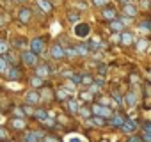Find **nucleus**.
Here are the masks:
<instances>
[{
    "label": "nucleus",
    "instance_id": "obj_1",
    "mask_svg": "<svg viewBox=\"0 0 151 142\" xmlns=\"http://www.w3.org/2000/svg\"><path fill=\"white\" fill-rule=\"evenodd\" d=\"M89 32H91V29H89L87 23H78L75 27V36H78V37H87Z\"/></svg>",
    "mask_w": 151,
    "mask_h": 142
},
{
    "label": "nucleus",
    "instance_id": "obj_2",
    "mask_svg": "<svg viewBox=\"0 0 151 142\" xmlns=\"http://www.w3.org/2000/svg\"><path fill=\"white\" fill-rule=\"evenodd\" d=\"M6 77H7V80H18V78H22V71H20V67H18V66L7 67Z\"/></svg>",
    "mask_w": 151,
    "mask_h": 142
},
{
    "label": "nucleus",
    "instance_id": "obj_3",
    "mask_svg": "<svg viewBox=\"0 0 151 142\" xmlns=\"http://www.w3.org/2000/svg\"><path fill=\"white\" fill-rule=\"evenodd\" d=\"M43 48H45V43H43V39H41V37L32 39V43H30V52H34L36 55H39V53L43 52Z\"/></svg>",
    "mask_w": 151,
    "mask_h": 142
},
{
    "label": "nucleus",
    "instance_id": "obj_4",
    "mask_svg": "<svg viewBox=\"0 0 151 142\" xmlns=\"http://www.w3.org/2000/svg\"><path fill=\"white\" fill-rule=\"evenodd\" d=\"M93 112H94L96 115H100V117H109V115H112V110H110L109 107H103V105H94V107H93Z\"/></svg>",
    "mask_w": 151,
    "mask_h": 142
},
{
    "label": "nucleus",
    "instance_id": "obj_5",
    "mask_svg": "<svg viewBox=\"0 0 151 142\" xmlns=\"http://www.w3.org/2000/svg\"><path fill=\"white\" fill-rule=\"evenodd\" d=\"M50 53H52V57H53L55 60H60V59H64V57H66V55H64V48H62L60 44H53Z\"/></svg>",
    "mask_w": 151,
    "mask_h": 142
},
{
    "label": "nucleus",
    "instance_id": "obj_6",
    "mask_svg": "<svg viewBox=\"0 0 151 142\" xmlns=\"http://www.w3.org/2000/svg\"><path fill=\"white\" fill-rule=\"evenodd\" d=\"M22 57H23V62L27 66H36V62H37V55L34 52H25Z\"/></svg>",
    "mask_w": 151,
    "mask_h": 142
},
{
    "label": "nucleus",
    "instance_id": "obj_7",
    "mask_svg": "<svg viewBox=\"0 0 151 142\" xmlns=\"http://www.w3.org/2000/svg\"><path fill=\"white\" fill-rule=\"evenodd\" d=\"M39 100H41V96H39L36 91H30V93L25 94V101H27L29 105H36V103H39Z\"/></svg>",
    "mask_w": 151,
    "mask_h": 142
},
{
    "label": "nucleus",
    "instance_id": "obj_8",
    "mask_svg": "<svg viewBox=\"0 0 151 142\" xmlns=\"http://www.w3.org/2000/svg\"><path fill=\"white\" fill-rule=\"evenodd\" d=\"M30 16H32V13H30V9H27V7H22V9L18 11V18H20L22 23H27V22L30 20Z\"/></svg>",
    "mask_w": 151,
    "mask_h": 142
},
{
    "label": "nucleus",
    "instance_id": "obj_9",
    "mask_svg": "<svg viewBox=\"0 0 151 142\" xmlns=\"http://www.w3.org/2000/svg\"><path fill=\"white\" fill-rule=\"evenodd\" d=\"M41 137H43L41 131H27L25 133V142H39Z\"/></svg>",
    "mask_w": 151,
    "mask_h": 142
},
{
    "label": "nucleus",
    "instance_id": "obj_10",
    "mask_svg": "<svg viewBox=\"0 0 151 142\" xmlns=\"http://www.w3.org/2000/svg\"><path fill=\"white\" fill-rule=\"evenodd\" d=\"M48 73H50V67H48L46 64H39V66L36 67V77H39V78H45Z\"/></svg>",
    "mask_w": 151,
    "mask_h": 142
},
{
    "label": "nucleus",
    "instance_id": "obj_11",
    "mask_svg": "<svg viewBox=\"0 0 151 142\" xmlns=\"http://www.w3.org/2000/svg\"><path fill=\"white\" fill-rule=\"evenodd\" d=\"M101 14H103L105 20H116V16H117L114 7H103V13H101Z\"/></svg>",
    "mask_w": 151,
    "mask_h": 142
},
{
    "label": "nucleus",
    "instance_id": "obj_12",
    "mask_svg": "<svg viewBox=\"0 0 151 142\" xmlns=\"http://www.w3.org/2000/svg\"><path fill=\"white\" fill-rule=\"evenodd\" d=\"M32 115H34L36 119H39V121H45V119L48 117V112H46V110H43V108H37V110H34V112H32Z\"/></svg>",
    "mask_w": 151,
    "mask_h": 142
},
{
    "label": "nucleus",
    "instance_id": "obj_13",
    "mask_svg": "<svg viewBox=\"0 0 151 142\" xmlns=\"http://www.w3.org/2000/svg\"><path fill=\"white\" fill-rule=\"evenodd\" d=\"M124 13L132 18V16H135V14H137V7H135V6H132V4H124Z\"/></svg>",
    "mask_w": 151,
    "mask_h": 142
},
{
    "label": "nucleus",
    "instance_id": "obj_14",
    "mask_svg": "<svg viewBox=\"0 0 151 142\" xmlns=\"http://www.w3.org/2000/svg\"><path fill=\"white\" fill-rule=\"evenodd\" d=\"M57 100H60V101L69 100V91H68V89H59V91H57Z\"/></svg>",
    "mask_w": 151,
    "mask_h": 142
},
{
    "label": "nucleus",
    "instance_id": "obj_15",
    "mask_svg": "<svg viewBox=\"0 0 151 142\" xmlns=\"http://www.w3.org/2000/svg\"><path fill=\"white\" fill-rule=\"evenodd\" d=\"M11 126H13L14 130H23V128H25V121H23V119H13V121H11Z\"/></svg>",
    "mask_w": 151,
    "mask_h": 142
},
{
    "label": "nucleus",
    "instance_id": "obj_16",
    "mask_svg": "<svg viewBox=\"0 0 151 142\" xmlns=\"http://www.w3.org/2000/svg\"><path fill=\"white\" fill-rule=\"evenodd\" d=\"M37 4H39V7H41L45 13H50V11H52V4L48 2V0H37Z\"/></svg>",
    "mask_w": 151,
    "mask_h": 142
},
{
    "label": "nucleus",
    "instance_id": "obj_17",
    "mask_svg": "<svg viewBox=\"0 0 151 142\" xmlns=\"http://www.w3.org/2000/svg\"><path fill=\"white\" fill-rule=\"evenodd\" d=\"M75 50H77V55H84V57L89 53V46H86V44H78Z\"/></svg>",
    "mask_w": 151,
    "mask_h": 142
},
{
    "label": "nucleus",
    "instance_id": "obj_18",
    "mask_svg": "<svg viewBox=\"0 0 151 142\" xmlns=\"http://www.w3.org/2000/svg\"><path fill=\"white\" fill-rule=\"evenodd\" d=\"M124 103H126L128 107H133V105H135V94H133V93H128L126 98H124Z\"/></svg>",
    "mask_w": 151,
    "mask_h": 142
},
{
    "label": "nucleus",
    "instance_id": "obj_19",
    "mask_svg": "<svg viewBox=\"0 0 151 142\" xmlns=\"http://www.w3.org/2000/svg\"><path fill=\"white\" fill-rule=\"evenodd\" d=\"M121 128H123L124 131H130V133H132V131L135 130V124H133L132 121H124V123L121 124Z\"/></svg>",
    "mask_w": 151,
    "mask_h": 142
},
{
    "label": "nucleus",
    "instance_id": "obj_20",
    "mask_svg": "<svg viewBox=\"0 0 151 142\" xmlns=\"http://www.w3.org/2000/svg\"><path fill=\"white\" fill-rule=\"evenodd\" d=\"M7 60H6V57L2 55V57H0V73H6V71H7Z\"/></svg>",
    "mask_w": 151,
    "mask_h": 142
},
{
    "label": "nucleus",
    "instance_id": "obj_21",
    "mask_svg": "<svg viewBox=\"0 0 151 142\" xmlns=\"http://www.w3.org/2000/svg\"><path fill=\"white\" fill-rule=\"evenodd\" d=\"M68 108H69V112H78V105H77V101H75V100H69L68 101Z\"/></svg>",
    "mask_w": 151,
    "mask_h": 142
},
{
    "label": "nucleus",
    "instance_id": "obj_22",
    "mask_svg": "<svg viewBox=\"0 0 151 142\" xmlns=\"http://www.w3.org/2000/svg\"><path fill=\"white\" fill-rule=\"evenodd\" d=\"M123 123H124V119H123L121 115H114V117H112V121H110V124H112V126H121Z\"/></svg>",
    "mask_w": 151,
    "mask_h": 142
},
{
    "label": "nucleus",
    "instance_id": "obj_23",
    "mask_svg": "<svg viewBox=\"0 0 151 142\" xmlns=\"http://www.w3.org/2000/svg\"><path fill=\"white\" fill-rule=\"evenodd\" d=\"M9 50V43L7 41H0V55H6Z\"/></svg>",
    "mask_w": 151,
    "mask_h": 142
},
{
    "label": "nucleus",
    "instance_id": "obj_24",
    "mask_svg": "<svg viewBox=\"0 0 151 142\" xmlns=\"http://www.w3.org/2000/svg\"><path fill=\"white\" fill-rule=\"evenodd\" d=\"M132 39H133V37H132V34H130V32H128V34L124 32V34L121 36V43H123V44H130V43H132Z\"/></svg>",
    "mask_w": 151,
    "mask_h": 142
},
{
    "label": "nucleus",
    "instance_id": "obj_25",
    "mask_svg": "<svg viewBox=\"0 0 151 142\" xmlns=\"http://www.w3.org/2000/svg\"><path fill=\"white\" fill-rule=\"evenodd\" d=\"M93 124H96V126H103L105 124V121H103V117H100V115H96V117H93V121H91Z\"/></svg>",
    "mask_w": 151,
    "mask_h": 142
},
{
    "label": "nucleus",
    "instance_id": "obj_26",
    "mask_svg": "<svg viewBox=\"0 0 151 142\" xmlns=\"http://www.w3.org/2000/svg\"><path fill=\"white\" fill-rule=\"evenodd\" d=\"M110 29H112V30H116V32H119V30L123 29V23H119V22H114V20H112V25H110Z\"/></svg>",
    "mask_w": 151,
    "mask_h": 142
},
{
    "label": "nucleus",
    "instance_id": "obj_27",
    "mask_svg": "<svg viewBox=\"0 0 151 142\" xmlns=\"http://www.w3.org/2000/svg\"><path fill=\"white\" fill-rule=\"evenodd\" d=\"M30 84H32L34 87H41V84H43V78H39V77H34V78L30 80Z\"/></svg>",
    "mask_w": 151,
    "mask_h": 142
},
{
    "label": "nucleus",
    "instance_id": "obj_28",
    "mask_svg": "<svg viewBox=\"0 0 151 142\" xmlns=\"http://www.w3.org/2000/svg\"><path fill=\"white\" fill-rule=\"evenodd\" d=\"M7 130L6 128H0V140H7Z\"/></svg>",
    "mask_w": 151,
    "mask_h": 142
},
{
    "label": "nucleus",
    "instance_id": "obj_29",
    "mask_svg": "<svg viewBox=\"0 0 151 142\" xmlns=\"http://www.w3.org/2000/svg\"><path fill=\"white\" fill-rule=\"evenodd\" d=\"M89 48L91 50H98V48H101V44L98 41H89Z\"/></svg>",
    "mask_w": 151,
    "mask_h": 142
},
{
    "label": "nucleus",
    "instance_id": "obj_30",
    "mask_svg": "<svg viewBox=\"0 0 151 142\" xmlns=\"http://www.w3.org/2000/svg\"><path fill=\"white\" fill-rule=\"evenodd\" d=\"M64 55H69V57H75V55H77V50H75V48H68V50H64Z\"/></svg>",
    "mask_w": 151,
    "mask_h": 142
},
{
    "label": "nucleus",
    "instance_id": "obj_31",
    "mask_svg": "<svg viewBox=\"0 0 151 142\" xmlns=\"http://www.w3.org/2000/svg\"><path fill=\"white\" fill-rule=\"evenodd\" d=\"M14 115H16V117H23V115H25V110L18 107V108H14Z\"/></svg>",
    "mask_w": 151,
    "mask_h": 142
},
{
    "label": "nucleus",
    "instance_id": "obj_32",
    "mask_svg": "<svg viewBox=\"0 0 151 142\" xmlns=\"http://www.w3.org/2000/svg\"><path fill=\"white\" fill-rule=\"evenodd\" d=\"M80 82H82V84H93V78H91V77H89V75H84V77H82V80H80Z\"/></svg>",
    "mask_w": 151,
    "mask_h": 142
},
{
    "label": "nucleus",
    "instance_id": "obj_33",
    "mask_svg": "<svg viewBox=\"0 0 151 142\" xmlns=\"http://www.w3.org/2000/svg\"><path fill=\"white\" fill-rule=\"evenodd\" d=\"M78 112H80V115H84V117H89V115H91V110H87V108H78Z\"/></svg>",
    "mask_w": 151,
    "mask_h": 142
},
{
    "label": "nucleus",
    "instance_id": "obj_34",
    "mask_svg": "<svg viewBox=\"0 0 151 142\" xmlns=\"http://www.w3.org/2000/svg\"><path fill=\"white\" fill-rule=\"evenodd\" d=\"M109 0H94V6H100V7H105Z\"/></svg>",
    "mask_w": 151,
    "mask_h": 142
},
{
    "label": "nucleus",
    "instance_id": "obj_35",
    "mask_svg": "<svg viewBox=\"0 0 151 142\" xmlns=\"http://www.w3.org/2000/svg\"><path fill=\"white\" fill-rule=\"evenodd\" d=\"M71 80H73L75 84H80V80H82V77H80V75H71Z\"/></svg>",
    "mask_w": 151,
    "mask_h": 142
},
{
    "label": "nucleus",
    "instance_id": "obj_36",
    "mask_svg": "<svg viewBox=\"0 0 151 142\" xmlns=\"http://www.w3.org/2000/svg\"><path fill=\"white\" fill-rule=\"evenodd\" d=\"M146 43H147L146 39H140V41H139V50H144V48H146Z\"/></svg>",
    "mask_w": 151,
    "mask_h": 142
},
{
    "label": "nucleus",
    "instance_id": "obj_37",
    "mask_svg": "<svg viewBox=\"0 0 151 142\" xmlns=\"http://www.w3.org/2000/svg\"><path fill=\"white\" fill-rule=\"evenodd\" d=\"M144 130L146 133H151V123H144Z\"/></svg>",
    "mask_w": 151,
    "mask_h": 142
},
{
    "label": "nucleus",
    "instance_id": "obj_38",
    "mask_svg": "<svg viewBox=\"0 0 151 142\" xmlns=\"http://www.w3.org/2000/svg\"><path fill=\"white\" fill-rule=\"evenodd\" d=\"M68 20L75 23V22H77V20H78V16H77V14H69V16H68Z\"/></svg>",
    "mask_w": 151,
    "mask_h": 142
},
{
    "label": "nucleus",
    "instance_id": "obj_39",
    "mask_svg": "<svg viewBox=\"0 0 151 142\" xmlns=\"http://www.w3.org/2000/svg\"><path fill=\"white\" fill-rule=\"evenodd\" d=\"M98 89H100V85H98V84H91V93H96Z\"/></svg>",
    "mask_w": 151,
    "mask_h": 142
},
{
    "label": "nucleus",
    "instance_id": "obj_40",
    "mask_svg": "<svg viewBox=\"0 0 151 142\" xmlns=\"http://www.w3.org/2000/svg\"><path fill=\"white\" fill-rule=\"evenodd\" d=\"M128 142H142V137H132Z\"/></svg>",
    "mask_w": 151,
    "mask_h": 142
},
{
    "label": "nucleus",
    "instance_id": "obj_41",
    "mask_svg": "<svg viewBox=\"0 0 151 142\" xmlns=\"http://www.w3.org/2000/svg\"><path fill=\"white\" fill-rule=\"evenodd\" d=\"M45 142H59V140H57L55 137H46V138H45Z\"/></svg>",
    "mask_w": 151,
    "mask_h": 142
},
{
    "label": "nucleus",
    "instance_id": "obj_42",
    "mask_svg": "<svg viewBox=\"0 0 151 142\" xmlns=\"http://www.w3.org/2000/svg\"><path fill=\"white\" fill-rule=\"evenodd\" d=\"M69 142H82V138H78V137H71Z\"/></svg>",
    "mask_w": 151,
    "mask_h": 142
},
{
    "label": "nucleus",
    "instance_id": "obj_43",
    "mask_svg": "<svg viewBox=\"0 0 151 142\" xmlns=\"http://www.w3.org/2000/svg\"><path fill=\"white\" fill-rule=\"evenodd\" d=\"M144 140H147V142H151V133H146V135H144Z\"/></svg>",
    "mask_w": 151,
    "mask_h": 142
},
{
    "label": "nucleus",
    "instance_id": "obj_44",
    "mask_svg": "<svg viewBox=\"0 0 151 142\" xmlns=\"http://www.w3.org/2000/svg\"><path fill=\"white\" fill-rule=\"evenodd\" d=\"M4 25V18H0V27H2Z\"/></svg>",
    "mask_w": 151,
    "mask_h": 142
},
{
    "label": "nucleus",
    "instance_id": "obj_45",
    "mask_svg": "<svg viewBox=\"0 0 151 142\" xmlns=\"http://www.w3.org/2000/svg\"><path fill=\"white\" fill-rule=\"evenodd\" d=\"M14 2H25V0H14Z\"/></svg>",
    "mask_w": 151,
    "mask_h": 142
},
{
    "label": "nucleus",
    "instance_id": "obj_46",
    "mask_svg": "<svg viewBox=\"0 0 151 142\" xmlns=\"http://www.w3.org/2000/svg\"><path fill=\"white\" fill-rule=\"evenodd\" d=\"M121 2H124V4H126V2H128V0H121Z\"/></svg>",
    "mask_w": 151,
    "mask_h": 142
},
{
    "label": "nucleus",
    "instance_id": "obj_47",
    "mask_svg": "<svg viewBox=\"0 0 151 142\" xmlns=\"http://www.w3.org/2000/svg\"><path fill=\"white\" fill-rule=\"evenodd\" d=\"M149 75H151V69H149Z\"/></svg>",
    "mask_w": 151,
    "mask_h": 142
},
{
    "label": "nucleus",
    "instance_id": "obj_48",
    "mask_svg": "<svg viewBox=\"0 0 151 142\" xmlns=\"http://www.w3.org/2000/svg\"><path fill=\"white\" fill-rule=\"evenodd\" d=\"M101 142H107V140H101Z\"/></svg>",
    "mask_w": 151,
    "mask_h": 142
}]
</instances>
